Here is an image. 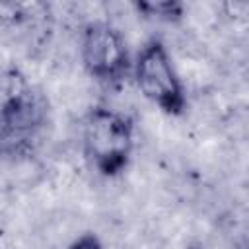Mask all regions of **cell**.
<instances>
[{
	"instance_id": "obj_1",
	"label": "cell",
	"mask_w": 249,
	"mask_h": 249,
	"mask_svg": "<svg viewBox=\"0 0 249 249\" xmlns=\"http://www.w3.org/2000/svg\"><path fill=\"white\" fill-rule=\"evenodd\" d=\"M0 86V154L18 156L31 150L47 119V101L18 70H8Z\"/></svg>"
},
{
	"instance_id": "obj_2",
	"label": "cell",
	"mask_w": 249,
	"mask_h": 249,
	"mask_svg": "<svg viewBox=\"0 0 249 249\" xmlns=\"http://www.w3.org/2000/svg\"><path fill=\"white\" fill-rule=\"evenodd\" d=\"M82 146L88 161L101 175L115 177L128 165L134 148V121L124 111L97 105L84 119Z\"/></svg>"
},
{
	"instance_id": "obj_3",
	"label": "cell",
	"mask_w": 249,
	"mask_h": 249,
	"mask_svg": "<svg viewBox=\"0 0 249 249\" xmlns=\"http://www.w3.org/2000/svg\"><path fill=\"white\" fill-rule=\"evenodd\" d=\"M134 82L140 93L163 113L177 117L185 111L187 95L173 60L160 39H150L136 54Z\"/></svg>"
},
{
	"instance_id": "obj_4",
	"label": "cell",
	"mask_w": 249,
	"mask_h": 249,
	"mask_svg": "<svg viewBox=\"0 0 249 249\" xmlns=\"http://www.w3.org/2000/svg\"><path fill=\"white\" fill-rule=\"evenodd\" d=\"M84 70L103 84L121 82L132 68L128 45L119 27L109 21H89L80 37Z\"/></svg>"
},
{
	"instance_id": "obj_5",
	"label": "cell",
	"mask_w": 249,
	"mask_h": 249,
	"mask_svg": "<svg viewBox=\"0 0 249 249\" xmlns=\"http://www.w3.org/2000/svg\"><path fill=\"white\" fill-rule=\"evenodd\" d=\"M138 12L163 19V21H177L185 16V6L181 2L165 0V2H136Z\"/></svg>"
},
{
	"instance_id": "obj_6",
	"label": "cell",
	"mask_w": 249,
	"mask_h": 249,
	"mask_svg": "<svg viewBox=\"0 0 249 249\" xmlns=\"http://www.w3.org/2000/svg\"><path fill=\"white\" fill-rule=\"evenodd\" d=\"M70 249H105V247L95 233H82L78 239L72 241Z\"/></svg>"
}]
</instances>
